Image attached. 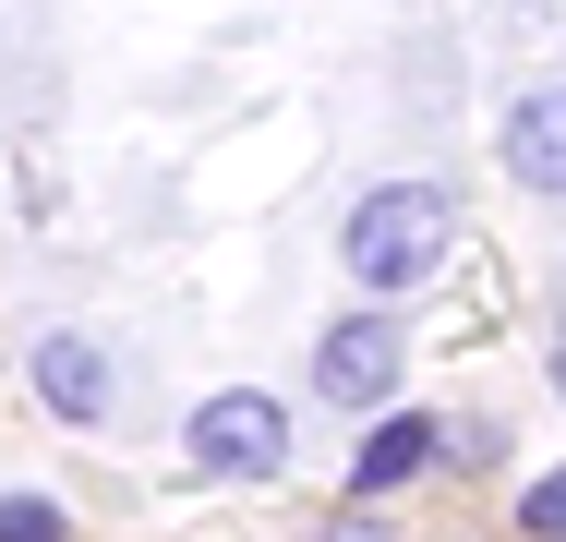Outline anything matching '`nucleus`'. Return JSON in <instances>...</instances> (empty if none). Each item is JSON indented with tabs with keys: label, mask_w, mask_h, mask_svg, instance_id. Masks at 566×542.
<instances>
[{
	"label": "nucleus",
	"mask_w": 566,
	"mask_h": 542,
	"mask_svg": "<svg viewBox=\"0 0 566 542\" xmlns=\"http://www.w3.org/2000/svg\"><path fill=\"white\" fill-rule=\"evenodd\" d=\"M193 470H218V482H265L277 458H290V398H265V386H218L206 410H193Z\"/></svg>",
	"instance_id": "nucleus-2"
},
{
	"label": "nucleus",
	"mask_w": 566,
	"mask_h": 542,
	"mask_svg": "<svg viewBox=\"0 0 566 542\" xmlns=\"http://www.w3.org/2000/svg\"><path fill=\"white\" fill-rule=\"evenodd\" d=\"M0 542H73V519L49 494H0Z\"/></svg>",
	"instance_id": "nucleus-7"
},
{
	"label": "nucleus",
	"mask_w": 566,
	"mask_h": 542,
	"mask_svg": "<svg viewBox=\"0 0 566 542\" xmlns=\"http://www.w3.org/2000/svg\"><path fill=\"white\" fill-rule=\"evenodd\" d=\"M555 386H566V350H555Z\"/></svg>",
	"instance_id": "nucleus-9"
},
{
	"label": "nucleus",
	"mask_w": 566,
	"mask_h": 542,
	"mask_svg": "<svg viewBox=\"0 0 566 542\" xmlns=\"http://www.w3.org/2000/svg\"><path fill=\"white\" fill-rule=\"evenodd\" d=\"M506 169H518L531 194H566V85L506 108Z\"/></svg>",
	"instance_id": "nucleus-5"
},
{
	"label": "nucleus",
	"mask_w": 566,
	"mask_h": 542,
	"mask_svg": "<svg viewBox=\"0 0 566 542\" xmlns=\"http://www.w3.org/2000/svg\"><path fill=\"white\" fill-rule=\"evenodd\" d=\"M458 253V194H434V181H386V194H361L338 229V265L361 278V290H422L434 265Z\"/></svg>",
	"instance_id": "nucleus-1"
},
{
	"label": "nucleus",
	"mask_w": 566,
	"mask_h": 542,
	"mask_svg": "<svg viewBox=\"0 0 566 542\" xmlns=\"http://www.w3.org/2000/svg\"><path fill=\"white\" fill-rule=\"evenodd\" d=\"M36 398H49L61 423H109V362H97V337H36Z\"/></svg>",
	"instance_id": "nucleus-4"
},
{
	"label": "nucleus",
	"mask_w": 566,
	"mask_h": 542,
	"mask_svg": "<svg viewBox=\"0 0 566 542\" xmlns=\"http://www.w3.org/2000/svg\"><path fill=\"white\" fill-rule=\"evenodd\" d=\"M398 362H410V337L386 314H338L314 337V386H326L338 410H386V398H398Z\"/></svg>",
	"instance_id": "nucleus-3"
},
{
	"label": "nucleus",
	"mask_w": 566,
	"mask_h": 542,
	"mask_svg": "<svg viewBox=\"0 0 566 542\" xmlns=\"http://www.w3.org/2000/svg\"><path fill=\"white\" fill-rule=\"evenodd\" d=\"M434 446H447V434L422 423V410H386V423L361 434V458H349V494H398L410 470H434Z\"/></svg>",
	"instance_id": "nucleus-6"
},
{
	"label": "nucleus",
	"mask_w": 566,
	"mask_h": 542,
	"mask_svg": "<svg viewBox=\"0 0 566 542\" xmlns=\"http://www.w3.org/2000/svg\"><path fill=\"white\" fill-rule=\"evenodd\" d=\"M518 531H531V542H566V470H543V482L518 494Z\"/></svg>",
	"instance_id": "nucleus-8"
}]
</instances>
